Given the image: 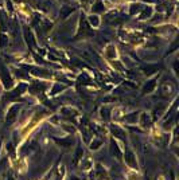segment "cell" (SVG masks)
I'll use <instances>...</instances> for the list:
<instances>
[{"label": "cell", "instance_id": "cell-1", "mask_svg": "<svg viewBox=\"0 0 179 180\" xmlns=\"http://www.w3.org/2000/svg\"><path fill=\"white\" fill-rule=\"evenodd\" d=\"M125 161L128 163V165L132 167V168H138V163H136V160H135V155H133L131 150H127V153H125Z\"/></svg>", "mask_w": 179, "mask_h": 180}, {"label": "cell", "instance_id": "cell-6", "mask_svg": "<svg viewBox=\"0 0 179 180\" xmlns=\"http://www.w3.org/2000/svg\"><path fill=\"white\" fill-rule=\"evenodd\" d=\"M8 180H14V179H12V178H9V179H8Z\"/></svg>", "mask_w": 179, "mask_h": 180}, {"label": "cell", "instance_id": "cell-2", "mask_svg": "<svg viewBox=\"0 0 179 180\" xmlns=\"http://www.w3.org/2000/svg\"><path fill=\"white\" fill-rule=\"evenodd\" d=\"M18 110H19L18 106H14V108H11V109H9L7 117H5L7 124H12V122H14V120L16 118V116H18Z\"/></svg>", "mask_w": 179, "mask_h": 180}, {"label": "cell", "instance_id": "cell-5", "mask_svg": "<svg viewBox=\"0 0 179 180\" xmlns=\"http://www.w3.org/2000/svg\"><path fill=\"white\" fill-rule=\"evenodd\" d=\"M70 180H80V179H77V178H71Z\"/></svg>", "mask_w": 179, "mask_h": 180}, {"label": "cell", "instance_id": "cell-4", "mask_svg": "<svg viewBox=\"0 0 179 180\" xmlns=\"http://www.w3.org/2000/svg\"><path fill=\"white\" fill-rule=\"evenodd\" d=\"M82 149L81 148H78L77 149V153H76V157H74V163H78V160H80L81 157H82Z\"/></svg>", "mask_w": 179, "mask_h": 180}, {"label": "cell", "instance_id": "cell-3", "mask_svg": "<svg viewBox=\"0 0 179 180\" xmlns=\"http://www.w3.org/2000/svg\"><path fill=\"white\" fill-rule=\"evenodd\" d=\"M154 86H155V81H152V82H149L148 85H145V86H144V93H149V91H152L151 89Z\"/></svg>", "mask_w": 179, "mask_h": 180}]
</instances>
